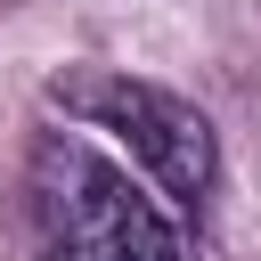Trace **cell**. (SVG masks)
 Segmentation results:
<instances>
[{
	"label": "cell",
	"mask_w": 261,
	"mask_h": 261,
	"mask_svg": "<svg viewBox=\"0 0 261 261\" xmlns=\"http://www.w3.org/2000/svg\"><path fill=\"white\" fill-rule=\"evenodd\" d=\"M57 106L90 130H106L114 147H130V163L155 179V196L188 220L204 212L212 179H220V139L204 122V106H188L163 82H130V73H73L57 82Z\"/></svg>",
	"instance_id": "7a4b0ae2"
},
{
	"label": "cell",
	"mask_w": 261,
	"mask_h": 261,
	"mask_svg": "<svg viewBox=\"0 0 261 261\" xmlns=\"http://www.w3.org/2000/svg\"><path fill=\"white\" fill-rule=\"evenodd\" d=\"M24 188L41 261H188L179 212L147 196L114 155H98L82 130H41Z\"/></svg>",
	"instance_id": "6da1fadb"
}]
</instances>
